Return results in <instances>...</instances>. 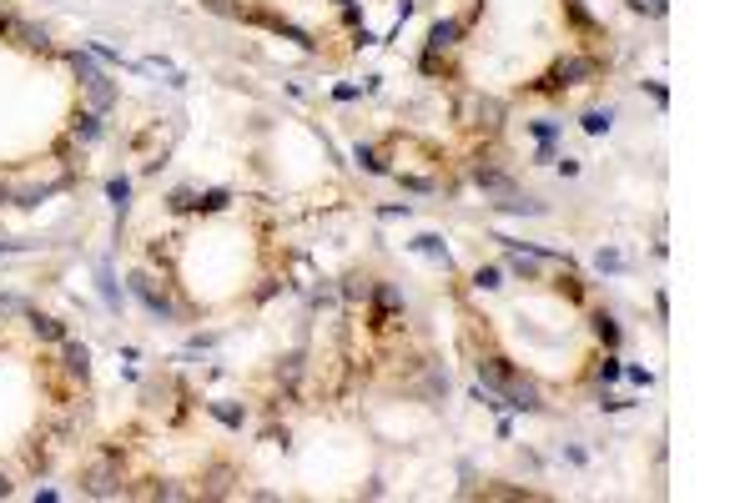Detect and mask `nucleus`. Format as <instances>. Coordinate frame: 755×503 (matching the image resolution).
Masks as SVG:
<instances>
[{"instance_id":"obj_1","label":"nucleus","mask_w":755,"mask_h":503,"mask_svg":"<svg viewBox=\"0 0 755 503\" xmlns=\"http://www.w3.org/2000/svg\"><path fill=\"white\" fill-rule=\"evenodd\" d=\"M71 66H76V76H81V86L91 91V106H96V111H111V106H116V86H111V81H106V76H101L96 66H91V55H81V51H71Z\"/></svg>"},{"instance_id":"obj_3","label":"nucleus","mask_w":755,"mask_h":503,"mask_svg":"<svg viewBox=\"0 0 755 503\" xmlns=\"http://www.w3.org/2000/svg\"><path fill=\"white\" fill-rule=\"evenodd\" d=\"M479 372H484V383L489 388H498V393H509L514 383H519V372L503 362V358H489V362H479Z\"/></svg>"},{"instance_id":"obj_11","label":"nucleus","mask_w":755,"mask_h":503,"mask_svg":"<svg viewBox=\"0 0 755 503\" xmlns=\"http://www.w3.org/2000/svg\"><path fill=\"white\" fill-rule=\"evenodd\" d=\"M106 197H111V202H116V207L126 211V197H131V181H126V176H116V181L106 186Z\"/></svg>"},{"instance_id":"obj_7","label":"nucleus","mask_w":755,"mask_h":503,"mask_svg":"<svg viewBox=\"0 0 755 503\" xmlns=\"http://www.w3.org/2000/svg\"><path fill=\"white\" fill-rule=\"evenodd\" d=\"M30 327H36V337H46V342H60V337H66V327H60L56 318H30Z\"/></svg>"},{"instance_id":"obj_10","label":"nucleus","mask_w":755,"mask_h":503,"mask_svg":"<svg viewBox=\"0 0 755 503\" xmlns=\"http://www.w3.org/2000/svg\"><path fill=\"white\" fill-rule=\"evenodd\" d=\"M594 332L605 337V348H614V342H619V327H614V318H605V312L594 318Z\"/></svg>"},{"instance_id":"obj_18","label":"nucleus","mask_w":755,"mask_h":503,"mask_svg":"<svg viewBox=\"0 0 755 503\" xmlns=\"http://www.w3.org/2000/svg\"><path fill=\"white\" fill-rule=\"evenodd\" d=\"M6 493H11V483H6V478H0V498H6Z\"/></svg>"},{"instance_id":"obj_5","label":"nucleus","mask_w":755,"mask_h":503,"mask_svg":"<svg viewBox=\"0 0 755 503\" xmlns=\"http://www.w3.org/2000/svg\"><path fill=\"white\" fill-rule=\"evenodd\" d=\"M458 20H444V25H433V36H428V51H444V46H453V36H458Z\"/></svg>"},{"instance_id":"obj_6","label":"nucleus","mask_w":755,"mask_h":503,"mask_svg":"<svg viewBox=\"0 0 755 503\" xmlns=\"http://www.w3.org/2000/svg\"><path fill=\"white\" fill-rule=\"evenodd\" d=\"M66 367L86 377V367H91V353H86V342H66Z\"/></svg>"},{"instance_id":"obj_2","label":"nucleus","mask_w":755,"mask_h":503,"mask_svg":"<svg viewBox=\"0 0 755 503\" xmlns=\"http://www.w3.org/2000/svg\"><path fill=\"white\" fill-rule=\"evenodd\" d=\"M131 292L146 302V312H151V318H162V322H172V318H176V307L167 302V292H156V287H151V277H141V272H136V277H131Z\"/></svg>"},{"instance_id":"obj_16","label":"nucleus","mask_w":755,"mask_h":503,"mask_svg":"<svg viewBox=\"0 0 755 503\" xmlns=\"http://www.w3.org/2000/svg\"><path fill=\"white\" fill-rule=\"evenodd\" d=\"M474 282H479V287H498V267H479Z\"/></svg>"},{"instance_id":"obj_12","label":"nucleus","mask_w":755,"mask_h":503,"mask_svg":"<svg viewBox=\"0 0 755 503\" xmlns=\"http://www.w3.org/2000/svg\"><path fill=\"white\" fill-rule=\"evenodd\" d=\"M584 131H589V136L609 131V111H589V116H584Z\"/></svg>"},{"instance_id":"obj_17","label":"nucleus","mask_w":755,"mask_h":503,"mask_svg":"<svg viewBox=\"0 0 755 503\" xmlns=\"http://www.w3.org/2000/svg\"><path fill=\"white\" fill-rule=\"evenodd\" d=\"M600 377H605V383H614V377H619V362H614V358H605V362H600Z\"/></svg>"},{"instance_id":"obj_8","label":"nucleus","mask_w":755,"mask_h":503,"mask_svg":"<svg viewBox=\"0 0 755 503\" xmlns=\"http://www.w3.org/2000/svg\"><path fill=\"white\" fill-rule=\"evenodd\" d=\"M71 131H76V141H96V131H101V126H96V116H91V111H81Z\"/></svg>"},{"instance_id":"obj_13","label":"nucleus","mask_w":755,"mask_h":503,"mask_svg":"<svg viewBox=\"0 0 755 503\" xmlns=\"http://www.w3.org/2000/svg\"><path fill=\"white\" fill-rule=\"evenodd\" d=\"M212 413H217V418H222L227 428H242V413H237V407H232V403H212Z\"/></svg>"},{"instance_id":"obj_14","label":"nucleus","mask_w":755,"mask_h":503,"mask_svg":"<svg viewBox=\"0 0 755 503\" xmlns=\"http://www.w3.org/2000/svg\"><path fill=\"white\" fill-rule=\"evenodd\" d=\"M20 15H11V11H0V36H20Z\"/></svg>"},{"instance_id":"obj_15","label":"nucleus","mask_w":755,"mask_h":503,"mask_svg":"<svg viewBox=\"0 0 755 503\" xmlns=\"http://www.w3.org/2000/svg\"><path fill=\"white\" fill-rule=\"evenodd\" d=\"M197 207H207V211H222V207H227V192H207Z\"/></svg>"},{"instance_id":"obj_19","label":"nucleus","mask_w":755,"mask_h":503,"mask_svg":"<svg viewBox=\"0 0 755 503\" xmlns=\"http://www.w3.org/2000/svg\"><path fill=\"white\" fill-rule=\"evenodd\" d=\"M0 202H6V186H0Z\"/></svg>"},{"instance_id":"obj_9","label":"nucleus","mask_w":755,"mask_h":503,"mask_svg":"<svg viewBox=\"0 0 755 503\" xmlns=\"http://www.w3.org/2000/svg\"><path fill=\"white\" fill-rule=\"evenodd\" d=\"M20 46H30V51H51V36H46V30H36V25H20Z\"/></svg>"},{"instance_id":"obj_4","label":"nucleus","mask_w":755,"mask_h":503,"mask_svg":"<svg viewBox=\"0 0 755 503\" xmlns=\"http://www.w3.org/2000/svg\"><path fill=\"white\" fill-rule=\"evenodd\" d=\"M600 71V60H559V71H554V81H564V86H579L584 76H594Z\"/></svg>"}]
</instances>
